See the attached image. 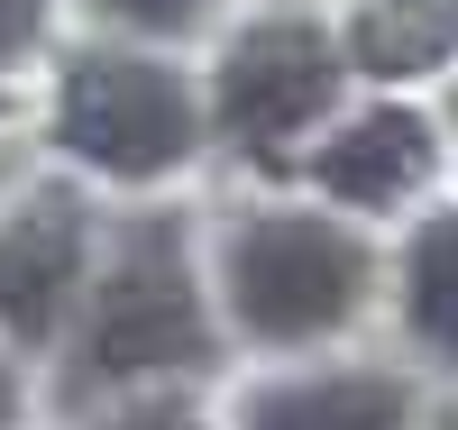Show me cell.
I'll use <instances>...</instances> for the list:
<instances>
[{"instance_id": "1", "label": "cell", "mask_w": 458, "mask_h": 430, "mask_svg": "<svg viewBox=\"0 0 458 430\" xmlns=\"http://www.w3.org/2000/svg\"><path fill=\"white\" fill-rule=\"evenodd\" d=\"M376 284V257L358 248V229H339L321 211H257L229 239V311L257 339H330L339 321H358V302Z\"/></svg>"}, {"instance_id": "2", "label": "cell", "mask_w": 458, "mask_h": 430, "mask_svg": "<svg viewBox=\"0 0 458 430\" xmlns=\"http://www.w3.org/2000/svg\"><path fill=\"white\" fill-rule=\"evenodd\" d=\"M211 358V311L183 266V229L147 220L120 239L110 275L92 284L83 321V375H157V367H202Z\"/></svg>"}, {"instance_id": "3", "label": "cell", "mask_w": 458, "mask_h": 430, "mask_svg": "<svg viewBox=\"0 0 458 430\" xmlns=\"http://www.w3.org/2000/svg\"><path fill=\"white\" fill-rule=\"evenodd\" d=\"M55 138L83 156V165L120 174V183H157L193 156L202 120H193V92H183L174 64H147V55H73L64 64V92H55Z\"/></svg>"}, {"instance_id": "4", "label": "cell", "mask_w": 458, "mask_h": 430, "mask_svg": "<svg viewBox=\"0 0 458 430\" xmlns=\"http://www.w3.org/2000/svg\"><path fill=\"white\" fill-rule=\"evenodd\" d=\"M330 101H339V46L312 19H257L220 55V129L239 147H257V156L302 138Z\"/></svg>"}, {"instance_id": "5", "label": "cell", "mask_w": 458, "mask_h": 430, "mask_svg": "<svg viewBox=\"0 0 458 430\" xmlns=\"http://www.w3.org/2000/svg\"><path fill=\"white\" fill-rule=\"evenodd\" d=\"M73 284H83V202L73 192H37L28 211L0 220V330L55 339Z\"/></svg>"}, {"instance_id": "6", "label": "cell", "mask_w": 458, "mask_h": 430, "mask_svg": "<svg viewBox=\"0 0 458 430\" xmlns=\"http://www.w3.org/2000/svg\"><path fill=\"white\" fill-rule=\"evenodd\" d=\"M431 120L422 110H367V120H349L321 156H312V174L330 202H358V211H394L403 192H422L431 183Z\"/></svg>"}, {"instance_id": "7", "label": "cell", "mask_w": 458, "mask_h": 430, "mask_svg": "<svg viewBox=\"0 0 458 430\" xmlns=\"http://www.w3.org/2000/svg\"><path fill=\"white\" fill-rule=\"evenodd\" d=\"M239 430H412L403 375H284L257 384Z\"/></svg>"}, {"instance_id": "8", "label": "cell", "mask_w": 458, "mask_h": 430, "mask_svg": "<svg viewBox=\"0 0 458 430\" xmlns=\"http://www.w3.org/2000/svg\"><path fill=\"white\" fill-rule=\"evenodd\" d=\"M349 46L376 83H412V73L449 64V19H440V0H376V10H358Z\"/></svg>"}, {"instance_id": "9", "label": "cell", "mask_w": 458, "mask_h": 430, "mask_svg": "<svg viewBox=\"0 0 458 430\" xmlns=\"http://www.w3.org/2000/svg\"><path fill=\"white\" fill-rule=\"evenodd\" d=\"M403 321H412L422 348L458 358V211L422 220V239L403 257Z\"/></svg>"}, {"instance_id": "10", "label": "cell", "mask_w": 458, "mask_h": 430, "mask_svg": "<svg viewBox=\"0 0 458 430\" xmlns=\"http://www.w3.org/2000/svg\"><path fill=\"white\" fill-rule=\"evenodd\" d=\"M92 10L129 19V28H157V37H183V28H202L211 0H92Z\"/></svg>"}, {"instance_id": "11", "label": "cell", "mask_w": 458, "mask_h": 430, "mask_svg": "<svg viewBox=\"0 0 458 430\" xmlns=\"http://www.w3.org/2000/svg\"><path fill=\"white\" fill-rule=\"evenodd\" d=\"M110 430H211L202 412H183V403H138V412H120Z\"/></svg>"}, {"instance_id": "12", "label": "cell", "mask_w": 458, "mask_h": 430, "mask_svg": "<svg viewBox=\"0 0 458 430\" xmlns=\"http://www.w3.org/2000/svg\"><path fill=\"white\" fill-rule=\"evenodd\" d=\"M37 19H47L37 0H0V55H19L28 37H37Z\"/></svg>"}, {"instance_id": "13", "label": "cell", "mask_w": 458, "mask_h": 430, "mask_svg": "<svg viewBox=\"0 0 458 430\" xmlns=\"http://www.w3.org/2000/svg\"><path fill=\"white\" fill-rule=\"evenodd\" d=\"M10 421H19V375L0 367V430H10Z\"/></svg>"}, {"instance_id": "14", "label": "cell", "mask_w": 458, "mask_h": 430, "mask_svg": "<svg viewBox=\"0 0 458 430\" xmlns=\"http://www.w3.org/2000/svg\"><path fill=\"white\" fill-rule=\"evenodd\" d=\"M440 19H449V46H458V0H440Z\"/></svg>"}, {"instance_id": "15", "label": "cell", "mask_w": 458, "mask_h": 430, "mask_svg": "<svg viewBox=\"0 0 458 430\" xmlns=\"http://www.w3.org/2000/svg\"><path fill=\"white\" fill-rule=\"evenodd\" d=\"M449 430H458V421H449Z\"/></svg>"}]
</instances>
